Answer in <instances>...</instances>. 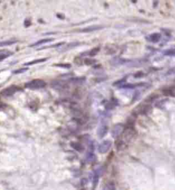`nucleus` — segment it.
<instances>
[{
	"label": "nucleus",
	"mask_w": 175,
	"mask_h": 190,
	"mask_svg": "<svg viewBox=\"0 0 175 190\" xmlns=\"http://www.w3.org/2000/svg\"><path fill=\"white\" fill-rule=\"evenodd\" d=\"M46 85V83L45 81H43L40 79H35L29 81V82L26 83L25 86L26 88L29 89H40L45 87Z\"/></svg>",
	"instance_id": "nucleus-1"
},
{
	"label": "nucleus",
	"mask_w": 175,
	"mask_h": 190,
	"mask_svg": "<svg viewBox=\"0 0 175 190\" xmlns=\"http://www.w3.org/2000/svg\"><path fill=\"white\" fill-rule=\"evenodd\" d=\"M123 141L127 142H130L136 136V131L134 129L133 126H127L122 132Z\"/></svg>",
	"instance_id": "nucleus-2"
},
{
	"label": "nucleus",
	"mask_w": 175,
	"mask_h": 190,
	"mask_svg": "<svg viewBox=\"0 0 175 190\" xmlns=\"http://www.w3.org/2000/svg\"><path fill=\"white\" fill-rule=\"evenodd\" d=\"M152 110V107L149 104H141L138 106L135 109H133V113L136 115H146L150 113Z\"/></svg>",
	"instance_id": "nucleus-3"
},
{
	"label": "nucleus",
	"mask_w": 175,
	"mask_h": 190,
	"mask_svg": "<svg viewBox=\"0 0 175 190\" xmlns=\"http://www.w3.org/2000/svg\"><path fill=\"white\" fill-rule=\"evenodd\" d=\"M112 146V142L109 140H105L100 143L99 146L98 147V150L100 153H106L109 150V149L111 148Z\"/></svg>",
	"instance_id": "nucleus-4"
},
{
	"label": "nucleus",
	"mask_w": 175,
	"mask_h": 190,
	"mask_svg": "<svg viewBox=\"0 0 175 190\" xmlns=\"http://www.w3.org/2000/svg\"><path fill=\"white\" fill-rule=\"evenodd\" d=\"M51 86L53 89H56V90H59V91L65 90V89H67L69 87V86H68V85L67 83L63 82V81H59V80H56V81H53V82H52Z\"/></svg>",
	"instance_id": "nucleus-5"
},
{
	"label": "nucleus",
	"mask_w": 175,
	"mask_h": 190,
	"mask_svg": "<svg viewBox=\"0 0 175 190\" xmlns=\"http://www.w3.org/2000/svg\"><path fill=\"white\" fill-rule=\"evenodd\" d=\"M124 131V126L121 124H118L113 127L112 130V135L114 138H118Z\"/></svg>",
	"instance_id": "nucleus-6"
},
{
	"label": "nucleus",
	"mask_w": 175,
	"mask_h": 190,
	"mask_svg": "<svg viewBox=\"0 0 175 190\" xmlns=\"http://www.w3.org/2000/svg\"><path fill=\"white\" fill-rule=\"evenodd\" d=\"M18 90H19V88L17 87V86L12 85V86H8V87L4 89V90H2L1 92V94L3 96L8 97V96H12V95L16 93V92Z\"/></svg>",
	"instance_id": "nucleus-7"
},
{
	"label": "nucleus",
	"mask_w": 175,
	"mask_h": 190,
	"mask_svg": "<svg viewBox=\"0 0 175 190\" xmlns=\"http://www.w3.org/2000/svg\"><path fill=\"white\" fill-rule=\"evenodd\" d=\"M108 126H105V125H103V126H100L98 128L97 131V135L98 137L101 139V138L104 137L106 135V134L108 133Z\"/></svg>",
	"instance_id": "nucleus-8"
},
{
	"label": "nucleus",
	"mask_w": 175,
	"mask_h": 190,
	"mask_svg": "<svg viewBox=\"0 0 175 190\" xmlns=\"http://www.w3.org/2000/svg\"><path fill=\"white\" fill-rule=\"evenodd\" d=\"M161 35L160 33H153L147 37V39L152 43H157L161 39Z\"/></svg>",
	"instance_id": "nucleus-9"
},
{
	"label": "nucleus",
	"mask_w": 175,
	"mask_h": 190,
	"mask_svg": "<svg viewBox=\"0 0 175 190\" xmlns=\"http://www.w3.org/2000/svg\"><path fill=\"white\" fill-rule=\"evenodd\" d=\"M103 27L101 26H91L86 27L84 29H82L81 32H94L96 30H98L102 29Z\"/></svg>",
	"instance_id": "nucleus-10"
},
{
	"label": "nucleus",
	"mask_w": 175,
	"mask_h": 190,
	"mask_svg": "<svg viewBox=\"0 0 175 190\" xmlns=\"http://www.w3.org/2000/svg\"><path fill=\"white\" fill-rule=\"evenodd\" d=\"M70 146L74 149V150L79 152V153H81V152H83L84 150V146L79 142L70 143Z\"/></svg>",
	"instance_id": "nucleus-11"
},
{
	"label": "nucleus",
	"mask_w": 175,
	"mask_h": 190,
	"mask_svg": "<svg viewBox=\"0 0 175 190\" xmlns=\"http://www.w3.org/2000/svg\"><path fill=\"white\" fill-rule=\"evenodd\" d=\"M13 53L12 51H10L8 50H0V61H3L8 57L12 56Z\"/></svg>",
	"instance_id": "nucleus-12"
},
{
	"label": "nucleus",
	"mask_w": 175,
	"mask_h": 190,
	"mask_svg": "<svg viewBox=\"0 0 175 190\" xmlns=\"http://www.w3.org/2000/svg\"><path fill=\"white\" fill-rule=\"evenodd\" d=\"M86 78L85 77H73L70 78V81L73 84H82L86 81Z\"/></svg>",
	"instance_id": "nucleus-13"
},
{
	"label": "nucleus",
	"mask_w": 175,
	"mask_h": 190,
	"mask_svg": "<svg viewBox=\"0 0 175 190\" xmlns=\"http://www.w3.org/2000/svg\"><path fill=\"white\" fill-rule=\"evenodd\" d=\"M53 40V39H41L40 40H38V41L36 42L35 43H34V44H32L30 45V47H34V46H38V45H42V44H45V43H49V42H51Z\"/></svg>",
	"instance_id": "nucleus-14"
},
{
	"label": "nucleus",
	"mask_w": 175,
	"mask_h": 190,
	"mask_svg": "<svg viewBox=\"0 0 175 190\" xmlns=\"http://www.w3.org/2000/svg\"><path fill=\"white\" fill-rule=\"evenodd\" d=\"M162 93L164 96H170V97L175 96V92L174 91L173 89H170V88L163 89Z\"/></svg>",
	"instance_id": "nucleus-15"
},
{
	"label": "nucleus",
	"mask_w": 175,
	"mask_h": 190,
	"mask_svg": "<svg viewBox=\"0 0 175 190\" xmlns=\"http://www.w3.org/2000/svg\"><path fill=\"white\" fill-rule=\"evenodd\" d=\"M116 50L117 47L115 45H108V47H106V53L108 54H113L116 52Z\"/></svg>",
	"instance_id": "nucleus-16"
},
{
	"label": "nucleus",
	"mask_w": 175,
	"mask_h": 190,
	"mask_svg": "<svg viewBox=\"0 0 175 190\" xmlns=\"http://www.w3.org/2000/svg\"><path fill=\"white\" fill-rule=\"evenodd\" d=\"M46 60H47V58L34 60V61H30V62H27V63H25V64H24V65H27V66L32 65H35V64H37V63H40V62H45V61H46Z\"/></svg>",
	"instance_id": "nucleus-17"
},
{
	"label": "nucleus",
	"mask_w": 175,
	"mask_h": 190,
	"mask_svg": "<svg viewBox=\"0 0 175 190\" xmlns=\"http://www.w3.org/2000/svg\"><path fill=\"white\" fill-rule=\"evenodd\" d=\"M16 42H17V40H4V41H0V47H4V46L13 45Z\"/></svg>",
	"instance_id": "nucleus-18"
},
{
	"label": "nucleus",
	"mask_w": 175,
	"mask_h": 190,
	"mask_svg": "<svg viewBox=\"0 0 175 190\" xmlns=\"http://www.w3.org/2000/svg\"><path fill=\"white\" fill-rule=\"evenodd\" d=\"M103 190H116V187L113 182H110V183H107L103 187Z\"/></svg>",
	"instance_id": "nucleus-19"
},
{
	"label": "nucleus",
	"mask_w": 175,
	"mask_h": 190,
	"mask_svg": "<svg viewBox=\"0 0 175 190\" xmlns=\"http://www.w3.org/2000/svg\"><path fill=\"white\" fill-rule=\"evenodd\" d=\"M99 51H100L99 47H94V48L92 49V50L89 51L88 54V55L90 56V57H93V56L97 55Z\"/></svg>",
	"instance_id": "nucleus-20"
},
{
	"label": "nucleus",
	"mask_w": 175,
	"mask_h": 190,
	"mask_svg": "<svg viewBox=\"0 0 175 190\" xmlns=\"http://www.w3.org/2000/svg\"><path fill=\"white\" fill-rule=\"evenodd\" d=\"M96 61L95 59H92V58H86L84 60V64L86 65H92L96 63Z\"/></svg>",
	"instance_id": "nucleus-21"
},
{
	"label": "nucleus",
	"mask_w": 175,
	"mask_h": 190,
	"mask_svg": "<svg viewBox=\"0 0 175 190\" xmlns=\"http://www.w3.org/2000/svg\"><path fill=\"white\" fill-rule=\"evenodd\" d=\"M95 159V156L94 154H93L92 152H89L87 154V160L90 162H92L93 161H94Z\"/></svg>",
	"instance_id": "nucleus-22"
},
{
	"label": "nucleus",
	"mask_w": 175,
	"mask_h": 190,
	"mask_svg": "<svg viewBox=\"0 0 175 190\" xmlns=\"http://www.w3.org/2000/svg\"><path fill=\"white\" fill-rule=\"evenodd\" d=\"M157 97H158V96L157 94H152L151 96H150L147 97V98L146 99V102H152L153 100H155Z\"/></svg>",
	"instance_id": "nucleus-23"
},
{
	"label": "nucleus",
	"mask_w": 175,
	"mask_h": 190,
	"mask_svg": "<svg viewBox=\"0 0 175 190\" xmlns=\"http://www.w3.org/2000/svg\"><path fill=\"white\" fill-rule=\"evenodd\" d=\"M164 54H165V55H167V56L175 55V49H170V50L165 51Z\"/></svg>",
	"instance_id": "nucleus-24"
},
{
	"label": "nucleus",
	"mask_w": 175,
	"mask_h": 190,
	"mask_svg": "<svg viewBox=\"0 0 175 190\" xmlns=\"http://www.w3.org/2000/svg\"><path fill=\"white\" fill-rule=\"evenodd\" d=\"M27 70H28V68H27V67H25V68H21V69H19L18 70H15V71L13 72V73L15 74H21V73L26 72V71H27Z\"/></svg>",
	"instance_id": "nucleus-25"
},
{
	"label": "nucleus",
	"mask_w": 175,
	"mask_h": 190,
	"mask_svg": "<svg viewBox=\"0 0 175 190\" xmlns=\"http://www.w3.org/2000/svg\"><path fill=\"white\" fill-rule=\"evenodd\" d=\"M144 75H145L144 73L141 71V72H138L137 73H136V74L133 75V76L136 78H142Z\"/></svg>",
	"instance_id": "nucleus-26"
},
{
	"label": "nucleus",
	"mask_w": 175,
	"mask_h": 190,
	"mask_svg": "<svg viewBox=\"0 0 175 190\" xmlns=\"http://www.w3.org/2000/svg\"><path fill=\"white\" fill-rule=\"evenodd\" d=\"M78 45H79L78 43H69V44H68V45L67 46V47H65L64 48V51L69 50V49L72 48V47H75V46Z\"/></svg>",
	"instance_id": "nucleus-27"
},
{
	"label": "nucleus",
	"mask_w": 175,
	"mask_h": 190,
	"mask_svg": "<svg viewBox=\"0 0 175 190\" xmlns=\"http://www.w3.org/2000/svg\"><path fill=\"white\" fill-rule=\"evenodd\" d=\"M126 80H127V77H125L124 78H122L121 80H119L116 81V82H115V83L113 84V85H114V86H115V85H120V84H122V83H125Z\"/></svg>",
	"instance_id": "nucleus-28"
},
{
	"label": "nucleus",
	"mask_w": 175,
	"mask_h": 190,
	"mask_svg": "<svg viewBox=\"0 0 175 190\" xmlns=\"http://www.w3.org/2000/svg\"><path fill=\"white\" fill-rule=\"evenodd\" d=\"M56 66L63 67V68H70V67H71L70 64H57L56 65Z\"/></svg>",
	"instance_id": "nucleus-29"
},
{
	"label": "nucleus",
	"mask_w": 175,
	"mask_h": 190,
	"mask_svg": "<svg viewBox=\"0 0 175 190\" xmlns=\"http://www.w3.org/2000/svg\"><path fill=\"white\" fill-rule=\"evenodd\" d=\"M2 107V104L1 102H0V108H1V107Z\"/></svg>",
	"instance_id": "nucleus-30"
}]
</instances>
